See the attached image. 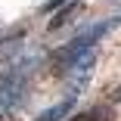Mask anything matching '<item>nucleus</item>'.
<instances>
[{
	"mask_svg": "<svg viewBox=\"0 0 121 121\" xmlns=\"http://www.w3.org/2000/svg\"><path fill=\"white\" fill-rule=\"evenodd\" d=\"M34 71H37V56L25 59L16 56L6 62V68L0 71V112H16L28 103Z\"/></svg>",
	"mask_w": 121,
	"mask_h": 121,
	"instance_id": "nucleus-1",
	"label": "nucleus"
},
{
	"mask_svg": "<svg viewBox=\"0 0 121 121\" xmlns=\"http://www.w3.org/2000/svg\"><path fill=\"white\" fill-rule=\"evenodd\" d=\"M112 103H118V106H121V84H118V87H115V93H112Z\"/></svg>",
	"mask_w": 121,
	"mask_h": 121,
	"instance_id": "nucleus-6",
	"label": "nucleus"
},
{
	"mask_svg": "<svg viewBox=\"0 0 121 121\" xmlns=\"http://www.w3.org/2000/svg\"><path fill=\"white\" fill-rule=\"evenodd\" d=\"M78 96H81V90H71L65 99H59L56 106H50L47 112H40L37 115V121H65L71 112H75V103H78Z\"/></svg>",
	"mask_w": 121,
	"mask_h": 121,
	"instance_id": "nucleus-3",
	"label": "nucleus"
},
{
	"mask_svg": "<svg viewBox=\"0 0 121 121\" xmlns=\"http://www.w3.org/2000/svg\"><path fill=\"white\" fill-rule=\"evenodd\" d=\"M121 25V16H115V19H99V22H90V25L81 31V34H75L65 47H59V50L53 53V68L62 71L71 65V59H78L81 53H87V50H96V43H99L106 34H112L115 28Z\"/></svg>",
	"mask_w": 121,
	"mask_h": 121,
	"instance_id": "nucleus-2",
	"label": "nucleus"
},
{
	"mask_svg": "<svg viewBox=\"0 0 121 121\" xmlns=\"http://www.w3.org/2000/svg\"><path fill=\"white\" fill-rule=\"evenodd\" d=\"M68 121H115L112 118V109L109 106H90L78 115H68Z\"/></svg>",
	"mask_w": 121,
	"mask_h": 121,
	"instance_id": "nucleus-4",
	"label": "nucleus"
},
{
	"mask_svg": "<svg viewBox=\"0 0 121 121\" xmlns=\"http://www.w3.org/2000/svg\"><path fill=\"white\" fill-rule=\"evenodd\" d=\"M75 13H78V3H75V0H71V3H65V6L50 19V31H56V28L65 25V22H71V16H75Z\"/></svg>",
	"mask_w": 121,
	"mask_h": 121,
	"instance_id": "nucleus-5",
	"label": "nucleus"
}]
</instances>
